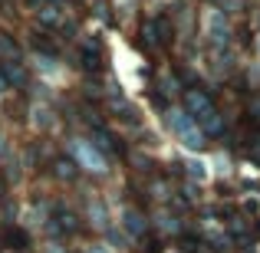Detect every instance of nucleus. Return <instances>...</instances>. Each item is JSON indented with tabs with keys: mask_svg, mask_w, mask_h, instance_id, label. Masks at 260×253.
Listing matches in <instances>:
<instances>
[{
	"mask_svg": "<svg viewBox=\"0 0 260 253\" xmlns=\"http://www.w3.org/2000/svg\"><path fill=\"white\" fill-rule=\"evenodd\" d=\"M184 105H188V115L198 122V128H204V132H211V135H217L224 128V122H221V115H217V109L211 105V99L204 92H198V89H191L188 95H184Z\"/></svg>",
	"mask_w": 260,
	"mask_h": 253,
	"instance_id": "nucleus-1",
	"label": "nucleus"
},
{
	"mask_svg": "<svg viewBox=\"0 0 260 253\" xmlns=\"http://www.w3.org/2000/svg\"><path fill=\"white\" fill-rule=\"evenodd\" d=\"M168 122H172V132H175L188 148H194V152H198V148H204V135H201L198 122L191 119L188 112H181V109H172V112H168Z\"/></svg>",
	"mask_w": 260,
	"mask_h": 253,
	"instance_id": "nucleus-2",
	"label": "nucleus"
},
{
	"mask_svg": "<svg viewBox=\"0 0 260 253\" xmlns=\"http://www.w3.org/2000/svg\"><path fill=\"white\" fill-rule=\"evenodd\" d=\"M73 155H76V161H79V165H83L86 171H92V174L106 171V158H102V155L92 148V141L76 138V141H73Z\"/></svg>",
	"mask_w": 260,
	"mask_h": 253,
	"instance_id": "nucleus-3",
	"label": "nucleus"
},
{
	"mask_svg": "<svg viewBox=\"0 0 260 253\" xmlns=\"http://www.w3.org/2000/svg\"><path fill=\"white\" fill-rule=\"evenodd\" d=\"M208 40L214 50H224L231 40V23L221 10H208Z\"/></svg>",
	"mask_w": 260,
	"mask_h": 253,
	"instance_id": "nucleus-4",
	"label": "nucleus"
},
{
	"mask_svg": "<svg viewBox=\"0 0 260 253\" xmlns=\"http://www.w3.org/2000/svg\"><path fill=\"white\" fill-rule=\"evenodd\" d=\"M99 63H102L99 43H95V40H86V43H83V66H86V69H99Z\"/></svg>",
	"mask_w": 260,
	"mask_h": 253,
	"instance_id": "nucleus-5",
	"label": "nucleus"
},
{
	"mask_svg": "<svg viewBox=\"0 0 260 253\" xmlns=\"http://www.w3.org/2000/svg\"><path fill=\"white\" fill-rule=\"evenodd\" d=\"M125 230H128V234H132V237H142V234H145V230H148L145 217H142L139 210H132V207H128V210H125Z\"/></svg>",
	"mask_w": 260,
	"mask_h": 253,
	"instance_id": "nucleus-6",
	"label": "nucleus"
},
{
	"mask_svg": "<svg viewBox=\"0 0 260 253\" xmlns=\"http://www.w3.org/2000/svg\"><path fill=\"white\" fill-rule=\"evenodd\" d=\"M56 217H59L56 230H76V217H73V214H70L66 207H56Z\"/></svg>",
	"mask_w": 260,
	"mask_h": 253,
	"instance_id": "nucleus-7",
	"label": "nucleus"
},
{
	"mask_svg": "<svg viewBox=\"0 0 260 253\" xmlns=\"http://www.w3.org/2000/svg\"><path fill=\"white\" fill-rule=\"evenodd\" d=\"M40 20H43L46 26H59L63 20H59V10H53V7H43V13H40Z\"/></svg>",
	"mask_w": 260,
	"mask_h": 253,
	"instance_id": "nucleus-8",
	"label": "nucleus"
},
{
	"mask_svg": "<svg viewBox=\"0 0 260 253\" xmlns=\"http://www.w3.org/2000/svg\"><path fill=\"white\" fill-rule=\"evenodd\" d=\"M188 171L194 177H204V165H201V161H188Z\"/></svg>",
	"mask_w": 260,
	"mask_h": 253,
	"instance_id": "nucleus-9",
	"label": "nucleus"
},
{
	"mask_svg": "<svg viewBox=\"0 0 260 253\" xmlns=\"http://www.w3.org/2000/svg\"><path fill=\"white\" fill-rule=\"evenodd\" d=\"M56 174H59V177H73V171H70V165H66V161H59V165H56Z\"/></svg>",
	"mask_w": 260,
	"mask_h": 253,
	"instance_id": "nucleus-10",
	"label": "nucleus"
},
{
	"mask_svg": "<svg viewBox=\"0 0 260 253\" xmlns=\"http://www.w3.org/2000/svg\"><path fill=\"white\" fill-rule=\"evenodd\" d=\"M92 224H99V227L106 224V221H102V207H99V204H92Z\"/></svg>",
	"mask_w": 260,
	"mask_h": 253,
	"instance_id": "nucleus-11",
	"label": "nucleus"
},
{
	"mask_svg": "<svg viewBox=\"0 0 260 253\" xmlns=\"http://www.w3.org/2000/svg\"><path fill=\"white\" fill-rule=\"evenodd\" d=\"M46 253H66V250L59 247V243H50V247H46Z\"/></svg>",
	"mask_w": 260,
	"mask_h": 253,
	"instance_id": "nucleus-12",
	"label": "nucleus"
},
{
	"mask_svg": "<svg viewBox=\"0 0 260 253\" xmlns=\"http://www.w3.org/2000/svg\"><path fill=\"white\" fill-rule=\"evenodd\" d=\"M89 253H109V250H102V247H92V250H89Z\"/></svg>",
	"mask_w": 260,
	"mask_h": 253,
	"instance_id": "nucleus-13",
	"label": "nucleus"
},
{
	"mask_svg": "<svg viewBox=\"0 0 260 253\" xmlns=\"http://www.w3.org/2000/svg\"><path fill=\"white\" fill-rule=\"evenodd\" d=\"M4 86H7V83H4V79H0V92H4Z\"/></svg>",
	"mask_w": 260,
	"mask_h": 253,
	"instance_id": "nucleus-14",
	"label": "nucleus"
}]
</instances>
